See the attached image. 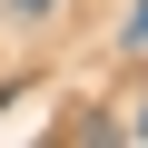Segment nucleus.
<instances>
[{"instance_id": "obj_1", "label": "nucleus", "mask_w": 148, "mask_h": 148, "mask_svg": "<svg viewBox=\"0 0 148 148\" xmlns=\"http://www.w3.org/2000/svg\"><path fill=\"white\" fill-rule=\"evenodd\" d=\"M128 49H148V0H138V10H128V30H119Z\"/></svg>"}, {"instance_id": "obj_2", "label": "nucleus", "mask_w": 148, "mask_h": 148, "mask_svg": "<svg viewBox=\"0 0 148 148\" xmlns=\"http://www.w3.org/2000/svg\"><path fill=\"white\" fill-rule=\"evenodd\" d=\"M49 10H59V0H10V20H49Z\"/></svg>"}, {"instance_id": "obj_3", "label": "nucleus", "mask_w": 148, "mask_h": 148, "mask_svg": "<svg viewBox=\"0 0 148 148\" xmlns=\"http://www.w3.org/2000/svg\"><path fill=\"white\" fill-rule=\"evenodd\" d=\"M128 128H138V138H148V99H138V119H128Z\"/></svg>"}]
</instances>
